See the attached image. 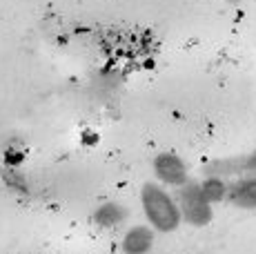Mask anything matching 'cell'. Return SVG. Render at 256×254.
<instances>
[{
  "label": "cell",
  "instance_id": "1",
  "mask_svg": "<svg viewBox=\"0 0 256 254\" xmlns=\"http://www.w3.org/2000/svg\"><path fill=\"white\" fill-rule=\"evenodd\" d=\"M140 201L145 208V214L150 223L158 232H172L178 228L180 223V210L174 203V198L165 192L160 185L156 183H145L140 192Z\"/></svg>",
  "mask_w": 256,
  "mask_h": 254
},
{
  "label": "cell",
  "instance_id": "2",
  "mask_svg": "<svg viewBox=\"0 0 256 254\" xmlns=\"http://www.w3.org/2000/svg\"><path fill=\"white\" fill-rule=\"evenodd\" d=\"M178 210L192 226H208L212 221V203L203 194L200 183H183L178 194Z\"/></svg>",
  "mask_w": 256,
  "mask_h": 254
},
{
  "label": "cell",
  "instance_id": "3",
  "mask_svg": "<svg viewBox=\"0 0 256 254\" xmlns=\"http://www.w3.org/2000/svg\"><path fill=\"white\" fill-rule=\"evenodd\" d=\"M154 172L163 183L167 185H176L180 188L183 183H187V168L183 163V158L172 152H163L154 158Z\"/></svg>",
  "mask_w": 256,
  "mask_h": 254
},
{
  "label": "cell",
  "instance_id": "4",
  "mask_svg": "<svg viewBox=\"0 0 256 254\" xmlns=\"http://www.w3.org/2000/svg\"><path fill=\"white\" fill-rule=\"evenodd\" d=\"M228 198L240 210H256V174L240 176L232 185H228Z\"/></svg>",
  "mask_w": 256,
  "mask_h": 254
},
{
  "label": "cell",
  "instance_id": "5",
  "mask_svg": "<svg viewBox=\"0 0 256 254\" xmlns=\"http://www.w3.org/2000/svg\"><path fill=\"white\" fill-rule=\"evenodd\" d=\"M152 243H154V232L150 228L136 226L122 238V250L127 254H145V252H150Z\"/></svg>",
  "mask_w": 256,
  "mask_h": 254
},
{
  "label": "cell",
  "instance_id": "6",
  "mask_svg": "<svg viewBox=\"0 0 256 254\" xmlns=\"http://www.w3.org/2000/svg\"><path fill=\"white\" fill-rule=\"evenodd\" d=\"M240 172L256 174V150L245 156V158L223 160V163H216L208 168V176H223V174H240Z\"/></svg>",
  "mask_w": 256,
  "mask_h": 254
},
{
  "label": "cell",
  "instance_id": "7",
  "mask_svg": "<svg viewBox=\"0 0 256 254\" xmlns=\"http://www.w3.org/2000/svg\"><path fill=\"white\" fill-rule=\"evenodd\" d=\"M122 218H125V210H122L120 205H116V203L102 205V208H98V212L94 214V221H96L98 226H102V228L116 226V223H120Z\"/></svg>",
  "mask_w": 256,
  "mask_h": 254
},
{
  "label": "cell",
  "instance_id": "8",
  "mask_svg": "<svg viewBox=\"0 0 256 254\" xmlns=\"http://www.w3.org/2000/svg\"><path fill=\"white\" fill-rule=\"evenodd\" d=\"M200 188H203V194L208 196L210 203L228 198V183H225L223 176H208L200 183Z\"/></svg>",
  "mask_w": 256,
  "mask_h": 254
},
{
  "label": "cell",
  "instance_id": "9",
  "mask_svg": "<svg viewBox=\"0 0 256 254\" xmlns=\"http://www.w3.org/2000/svg\"><path fill=\"white\" fill-rule=\"evenodd\" d=\"M230 2H238V0H230Z\"/></svg>",
  "mask_w": 256,
  "mask_h": 254
}]
</instances>
